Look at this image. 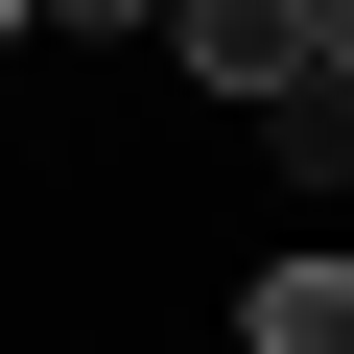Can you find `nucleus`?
<instances>
[{"instance_id":"3","label":"nucleus","mask_w":354,"mask_h":354,"mask_svg":"<svg viewBox=\"0 0 354 354\" xmlns=\"http://www.w3.org/2000/svg\"><path fill=\"white\" fill-rule=\"evenodd\" d=\"M260 165H283V189H354V95H330V71H307V95H283V118H260Z\"/></svg>"},{"instance_id":"1","label":"nucleus","mask_w":354,"mask_h":354,"mask_svg":"<svg viewBox=\"0 0 354 354\" xmlns=\"http://www.w3.org/2000/svg\"><path fill=\"white\" fill-rule=\"evenodd\" d=\"M165 48H189L213 95H260V118H283V95H307V0H189Z\"/></svg>"},{"instance_id":"2","label":"nucleus","mask_w":354,"mask_h":354,"mask_svg":"<svg viewBox=\"0 0 354 354\" xmlns=\"http://www.w3.org/2000/svg\"><path fill=\"white\" fill-rule=\"evenodd\" d=\"M236 354H354V260H260V307H236Z\"/></svg>"}]
</instances>
